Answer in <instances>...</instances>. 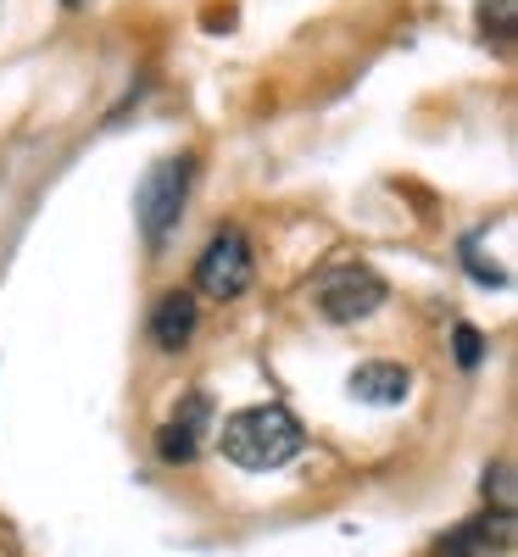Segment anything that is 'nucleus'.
I'll list each match as a JSON object with an SVG mask.
<instances>
[{"mask_svg":"<svg viewBox=\"0 0 518 557\" xmlns=\"http://www.w3.org/2000/svg\"><path fill=\"white\" fill-rule=\"evenodd\" d=\"M62 7H73V12H84V7H89V0H62Z\"/></svg>","mask_w":518,"mask_h":557,"instance_id":"nucleus-13","label":"nucleus"},{"mask_svg":"<svg viewBox=\"0 0 518 557\" xmlns=\"http://www.w3.org/2000/svg\"><path fill=\"white\" fill-rule=\"evenodd\" d=\"M196 323H201L196 296H190V290H168V296L157 301V312H151V341H157L162 351H184V346L196 341Z\"/></svg>","mask_w":518,"mask_h":557,"instance_id":"nucleus-7","label":"nucleus"},{"mask_svg":"<svg viewBox=\"0 0 518 557\" xmlns=\"http://www.w3.org/2000/svg\"><path fill=\"white\" fill-rule=\"evenodd\" d=\"M513 541V519H474V524H457V530H446L423 557H485L491 546H507Z\"/></svg>","mask_w":518,"mask_h":557,"instance_id":"nucleus-8","label":"nucleus"},{"mask_svg":"<svg viewBox=\"0 0 518 557\" xmlns=\"http://www.w3.org/2000/svg\"><path fill=\"white\" fill-rule=\"evenodd\" d=\"M207 430H212V401H207V391H190L178 401V412L157 430V457L162 462H196Z\"/></svg>","mask_w":518,"mask_h":557,"instance_id":"nucleus-5","label":"nucleus"},{"mask_svg":"<svg viewBox=\"0 0 518 557\" xmlns=\"http://www.w3.org/2000/svg\"><path fill=\"white\" fill-rule=\"evenodd\" d=\"M251 278H257V257H251L246 228H234V223L218 228L201 251V262H196V290L212 296V301H234V296L251 290Z\"/></svg>","mask_w":518,"mask_h":557,"instance_id":"nucleus-4","label":"nucleus"},{"mask_svg":"<svg viewBox=\"0 0 518 557\" xmlns=\"http://www.w3.org/2000/svg\"><path fill=\"white\" fill-rule=\"evenodd\" d=\"M346 391H351L357 401H368V407H396V401H407V391H412V368H402V362H385V357H373V362L351 368Z\"/></svg>","mask_w":518,"mask_h":557,"instance_id":"nucleus-6","label":"nucleus"},{"mask_svg":"<svg viewBox=\"0 0 518 557\" xmlns=\"http://www.w3.org/2000/svg\"><path fill=\"white\" fill-rule=\"evenodd\" d=\"M513 12H518V0H485L480 7V28H485V39L491 45H513Z\"/></svg>","mask_w":518,"mask_h":557,"instance_id":"nucleus-9","label":"nucleus"},{"mask_svg":"<svg viewBox=\"0 0 518 557\" xmlns=\"http://www.w3.org/2000/svg\"><path fill=\"white\" fill-rule=\"evenodd\" d=\"M218 446L234 469H251V474H268V469H285L291 457H301L307 446V430L296 424V412L285 401H262V407H240L223 418L218 430Z\"/></svg>","mask_w":518,"mask_h":557,"instance_id":"nucleus-1","label":"nucleus"},{"mask_svg":"<svg viewBox=\"0 0 518 557\" xmlns=\"http://www.w3.org/2000/svg\"><path fill=\"white\" fill-rule=\"evenodd\" d=\"M452 346H457V362H462V368H480V362H485V335L474 330V323H457Z\"/></svg>","mask_w":518,"mask_h":557,"instance_id":"nucleus-11","label":"nucleus"},{"mask_svg":"<svg viewBox=\"0 0 518 557\" xmlns=\"http://www.w3.org/2000/svg\"><path fill=\"white\" fill-rule=\"evenodd\" d=\"M485 502L496 507L502 519H513V462L507 457H496L491 469H485Z\"/></svg>","mask_w":518,"mask_h":557,"instance_id":"nucleus-10","label":"nucleus"},{"mask_svg":"<svg viewBox=\"0 0 518 557\" xmlns=\"http://www.w3.org/2000/svg\"><path fill=\"white\" fill-rule=\"evenodd\" d=\"M229 23H234V12H229V7H223V12H207V28H229Z\"/></svg>","mask_w":518,"mask_h":557,"instance_id":"nucleus-12","label":"nucleus"},{"mask_svg":"<svg viewBox=\"0 0 518 557\" xmlns=\"http://www.w3.org/2000/svg\"><path fill=\"white\" fill-rule=\"evenodd\" d=\"M190 178H196V157H162L146 178H139V196H134V212H139V228H146V240L162 246L173 235V223L190 201Z\"/></svg>","mask_w":518,"mask_h":557,"instance_id":"nucleus-2","label":"nucleus"},{"mask_svg":"<svg viewBox=\"0 0 518 557\" xmlns=\"http://www.w3.org/2000/svg\"><path fill=\"white\" fill-rule=\"evenodd\" d=\"M385 278L373 273L368 262H335L312 278V301L329 323H362L385 307Z\"/></svg>","mask_w":518,"mask_h":557,"instance_id":"nucleus-3","label":"nucleus"}]
</instances>
